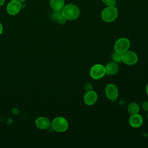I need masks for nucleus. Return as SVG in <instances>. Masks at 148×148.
I'll return each mask as SVG.
<instances>
[{"mask_svg":"<svg viewBox=\"0 0 148 148\" xmlns=\"http://www.w3.org/2000/svg\"><path fill=\"white\" fill-rule=\"evenodd\" d=\"M21 8V2L18 0H12L6 6V12L9 14L14 16L19 13Z\"/></svg>","mask_w":148,"mask_h":148,"instance_id":"0eeeda50","label":"nucleus"},{"mask_svg":"<svg viewBox=\"0 0 148 148\" xmlns=\"http://www.w3.org/2000/svg\"><path fill=\"white\" fill-rule=\"evenodd\" d=\"M118 16V10L114 6H109L105 8L101 13L102 19L108 23L114 21Z\"/></svg>","mask_w":148,"mask_h":148,"instance_id":"f03ea898","label":"nucleus"},{"mask_svg":"<svg viewBox=\"0 0 148 148\" xmlns=\"http://www.w3.org/2000/svg\"><path fill=\"white\" fill-rule=\"evenodd\" d=\"M112 59L114 62H120L121 61V54L114 51L112 54Z\"/></svg>","mask_w":148,"mask_h":148,"instance_id":"dca6fc26","label":"nucleus"},{"mask_svg":"<svg viewBox=\"0 0 148 148\" xmlns=\"http://www.w3.org/2000/svg\"><path fill=\"white\" fill-rule=\"evenodd\" d=\"M106 74L105 68L102 64H95L92 66L90 71V76L95 80L101 79Z\"/></svg>","mask_w":148,"mask_h":148,"instance_id":"20e7f679","label":"nucleus"},{"mask_svg":"<svg viewBox=\"0 0 148 148\" xmlns=\"http://www.w3.org/2000/svg\"><path fill=\"white\" fill-rule=\"evenodd\" d=\"M105 94L108 99L114 101L119 95L118 88L114 84H109L105 87Z\"/></svg>","mask_w":148,"mask_h":148,"instance_id":"6e6552de","label":"nucleus"},{"mask_svg":"<svg viewBox=\"0 0 148 148\" xmlns=\"http://www.w3.org/2000/svg\"><path fill=\"white\" fill-rule=\"evenodd\" d=\"M130 125L134 128H138L142 125L143 123V118L138 113L132 114L129 119Z\"/></svg>","mask_w":148,"mask_h":148,"instance_id":"9d476101","label":"nucleus"},{"mask_svg":"<svg viewBox=\"0 0 148 148\" xmlns=\"http://www.w3.org/2000/svg\"><path fill=\"white\" fill-rule=\"evenodd\" d=\"M146 93H147V94L148 95V84H147V86H146Z\"/></svg>","mask_w":148,"mask_h":148,"instance_id":"4be33fe9","label":"nucleus"},{"mask_svg":"<svg viewBox=\"0 0 148 148\" xmlns=\"http://www.w3.org/2000/svg\"><path fill=\"white\" fill-rule=\"evenodd\" d=\"M50 17L52 20L56 21L57 23L61 25L64 24L67 20L62 14L61 11L53 10L50 14Z\"/></svg>","mask_w":148,"mask_h":148,"instance_id":"f8f14e48","label":"nucleus"},{"mask_svg":"<svg viewBox=\"0 0 148 148\" xmlns=\"http://www.w3.org/2000/svg\"><path fill=\"white\" fill-rule=\"evenodd\" d=\"M147 119H148V112H147Z\"/></svg>","mask_w":148,"mask_h":148,"instance_id":"b1692460","label":"nucleus"},{"mask_svg":"<svg viewBox=\"0 0 148 148\" xmlns=\"http://www.w3.org/2000/svg\"><path fill=\"white\" fill-rule=\"evenodd\" d=\"M5 1V0H0V7L2 6L4 4Z\"/></svg>","mask_w":148,"mask_h":148,"instance_id":"412c9836","label":"nucleus"},{"mask_svg":"<svg viewBox=\"0 0 148 148\" xmlns=\"http://www.w3.org/2000/svg\"><path fill=\"white\" fill-rule=\"evenodd\" d=\"M51 126L54 131L62 132L66 131L68 129V123L64 117L58 116L53 120L51 123Z\"/></svg>","mask_w":148,"mask_h":148,"instance_id":"7ed1b4c3","label":"nucleus"},{"mask_svg":"<svg viewBox=\"0 0 148 148\" xmlns=\"http://www.w3.org/2000/svg\"><path fill=\"white\" fill-rule=\"evenodd\" d=\"M130 46V41L126 38H119L114 43V51L119 53H123L128 50Z\"/></svg>","mask_w":148,"mask_h":148,"instance_id":"39448f33","label":"nucleus"},{"mask_svg":"<svg viewBox=\"0 0 148 148\" xmlns=\"http://www.w3.org/2000/svg\"><path fill=\"white\" fill-rule=\"evenodd\" d=\"M62 13L66 20H74L77 19L80 15L79 8L74 4H68L65 5L61 10Z\"/></svg>","mask_w":148,"mask_h":148,"instance_id":"f257e3e1","label":"nucleus"},{"mask_svg":"<svg viewBox=\"0 0 148 148\" xmlns=\"http://www.w3.org/2000/svg\"><path fill=\"white\" fill-rule=\"evenodd\" d=\"M92 88H93V86L90 83H87L84 85V90L86 91L92 90Z\"/></svg>","mask_w":148,"mask_h":148,"instance_id":"a211bd4d","label":"nucleus"},{"mask_svg":"<svg viewBox=\"0 0 148 148\" xmlns=\"http://www.w3.org/2000/svg\"><path fill=\"white\" fill-rule=\"evenodd\" d=\"M127 110L130 114H134L138 113L139 111V106L138 104L135 102H132L128 106Z\"/></svg>","mask_w":148,"mask_h":148,"instance_id":"2eb2a0df","label":"nucleus"},{"mask_svg":"<svg viewBox=\"0 0 148 148\" xmlns=\"http://www.w3.org/2000/svg\"><path fill=\"white\" fill-rule=\"evenodd\" d=\"M2 31H3V27L2 24L0 23V35L2 33Z\"/></svg>","mask_w":148,"mask_h":148,"instance_id":"aec40b11","label":"nucleus"},{"mask_svg":"<svg viewBox=\"0 0 148 148\" xmlns=\"http://www.w3.org/2000/svg\"><path fill=\"white\" fill-rule=\"evenodd\" d=\"M105 68V71L106 73L110 75H115L119 70V66L117 65V64L114 62H110L108 63Z\"/></svg>","mask_w":148,"mask_h":148,"instance_id":"ddd939ff","label":"nucleus"},{"mask_svg":"<svg viewBox=\"0 0 148 148\" xmlns=\"http://www.w3.org/2000/svg\"><path fill=\"white\" fill-rule=\"evenodd\" d=\"M142 107L145 111L148 112V101H143L142 103Z\"/></svg>","mask_w":148,"mask_h":148,"instance_id":"6ab92c4d","label":"nucleus"},{"mask_svg":"<svg viewBox=\"0 0 148 148\" xmlns=\"http://www.w3.org/2000/svg\"><path fill=\"white\" fill-rule=\"evenodd\" d=\"M97 100V94L93 90L88 91L86 92L83 97L84 102L87 105H94Z\"/></svg>","mask_w":148,"mask_h":148,"instance_id":"1a4fd4ad","label":"nucleus"},{"mask_svg":"<svg viewBox=\"0 0 148 148\" xmlns=\"http://www.w3.org/2000/svg\"><path fill=\"white\" fill-rule=\"evenodd\" d=\"M102 1L103 2V3L107 5L108 6H114L116 2V0H102Z\"/></svg>","mask_w":148,"mask_h":148,"instance_id":"f3484780","label":"nucleus"},{"mask_svg":"<svg viewBox=\"0 0 148 148\" xmlns=\"http://www.w3.org/2000/svg\"><path fill=\"white\" fill-rule=\"evenodd\" d=\"M50 5L55 11H61L65 6L64 0H50Z\"/></svg>","mask_w":148,"mask_h":148,"instance_id":"4468645a","label":"nucleus"},{"mask_svg":"<svg viewBox=\"0 0 148 148\" xmlns=\"http://www.w3.org/2000/svg\"><path fill=\"white\" fill-rule=\"evenodd\" d=\"M18 1H20V2H21V3H23V2H25L26 0H18Z\"/></svg>","mask_w":148,"mask_h":148,"instance_id":"5701e85b","label":"nucleus"},{"mask_svg":"<svg viewBox=\"0 0 148 148\" xmlns=\"http://www.w3.org/2000/svg\"><path fill=\"white\" fill-rule=\"evenodd\" d=\"M35 125L40 130H45L51 126V122L45 117H39L36 119Z\"/></svg>","mask_w":148,"mask_h":148,"instance_id":"9b49d317","label":"nucleus"},{"mask_svg":"<svg viewBox=\"0 0 148 148\" xmlns=\"http://www.w3.org/2000/svg\"><path fill=\"white\" fill-rule=\"evenodd\" d=\"M121 61L128 65H132L138 61L137 54L130 50H127L121 54Z\"/></svg>","mask_w":148,"mask_h":148,"instance_id":"423d86ee","label":"nucleus"}]
</instances>
